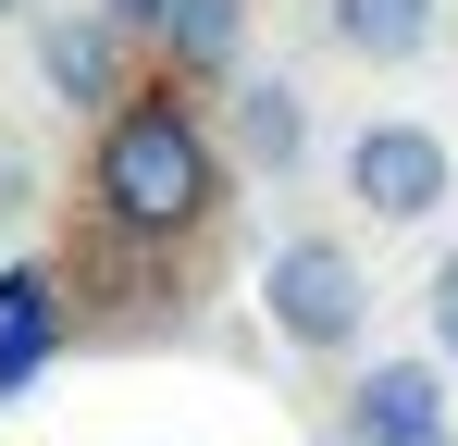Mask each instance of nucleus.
I'll return each mask as SVG.
<instances>
[{
	"instance_id": "f257e3e1",
	"label": "nucleus",
	"mask_w": 458,
	"mask_h": 446,
	"mask_svg": "<svg viewBox=\"0 0 458 446\" xmlns=\"http://www.w3.org/2000/svg\"><path fill=\"white\" fill-rule=\"evenodd\" d=\"M87 199L112 236L137 248H174L224 211V137L174 99V87H137L124 112H99V161H87Z\"/></svg>"
},
{
	"instance_id": "f03ea898",
	"label": "nucleus",
	"mask_w": 458,
	"mask_h": 446,
	"mask_svg": "<svg viewBox=\"0 0 458 446\" xmlns=\"http://www.w3.org/2000/svg\"><path fill=\"white\" fill-rule=\"evenodd\" d=\"M260 322L298 347V360H347L372 335V261L347 236H285L260 261Z\"/></svg>"
},
{
	"instance_id": "7ed1b4c3",
	"label": "nucleus",
	"mask_w": 458,
	"mask_h": 446,
	"mask_svg": "<svg viewBox=\"0 0 458 446\" xmlns=\"http://www.w3.org/2000/svg\"><path fill=\"white\" fill-rule=\"evenodd\" d=\"M347 199H360L372 223H434L458 199V161H446L434 124H396V112H384V124L347 137Z\"/></svg>"
},
{
	"instance_id": "20e7f679",
	"label": "nucleus",
	"mask_w": 458,
	"mask_h": 446,
	"mask_svg": "<svg viewBox=\"0 0 458 446\" xmlns=\"http://www.w3.org/2000/svg\"><path fill=\"white\" fill-rule=\"evenodd\" d=\"M38 87L63 99V112H124L137 87H124V25L112 13H50L38 25Z\"/></svg>"
},
{
	"instance_id": "39448f33",
	"label": "nucleus",
	"mask_w": 458,
	"mask_h": 446,
	"mask_svg": "<svg viewBox=\"0 0 458 446\" xmlns=\"http://www.w3.org/2000/svg\"><path fill=\"white\" fill-rule=\"evenodd\" d=\"M224 149L248 161V174H298V161H310V99H298V74H235Z\"/></svg>"
},
{
	"instance_id": "423d86ee",
	"label": "nucleus",
	"mask_w": 458,
	"mask_h": 446,
	"mask_svg": "<svg viewBox=\"0 0 458 446\" xmlns=\"http://www.w3.org/2000/svg\"><path fill=\"white\" fill-rule=\"evenodd\" d=\"M409 422H446V372L434 360H372L360 384H347V422H335V434L384 446V434H409Z\"/></svg>"
},
{
	"instance_id": "0eeeda50",
	"label": "nucleus",
	"mask_w": 458,
	"mask_h": 446,
	"mask_svg": "<svg viewBox=\"0 0 458 446\" xmlns=\"http://www.w3.org/2000/svg\"><path fill=\"white\" fill-rule=\"evenodd\" d=\"M50 347H63V286H50L38 261H13V273H0V397H25V384L50 372Z\"/></svg>"
},
{
	"instance_id": "6e6552de",
	"label": "nucleus",
	"mask_w": 458,
	"mask_h": 446,
	"mask_svg": "<svg viewBox=\"0 0 458 446\" xmlns=\"http://www.w3.org/2000/svg\"><path fill=\"white\" fill-rule=\"evenodd\" d=\"M446 25V0H322V38L347 63H421Z\"/></svg>"
},
{
	"instance_id": "1a4fd4ad",
	"label": "nucleus",
	"mask_w": 458,
	"mask_h": 446,
	"mask_svg": "<svg viewBox=\"0 0 458 446\" xmlns=\"http://www.w3.org/2000/svg\"><path fill=\"white\" fill-rule=\"evenodd\" d=\"M161 38H174V63H186V74H235L248 0H174V13H161Z\"/></svg>"
},
{
	"instance_id": "9d476101",
	"label": "nucleus",
	"mask_w": 458,
	"mask_h": 446,
	"mask_svg": "<svg viewBox=\"0 0 458 446\" xmlns=\"http://www.w3.org/2000/svg\"><path fill=\"white\" fill-rule=\"evenodd\" d=\"M421 310H434V347H446V360H458V248H446V261H434V286H421Z\"/></svg>"
},
{
	"instance_id": "9b49d317",
	"label": "nucleus",
	"mask_w": 458,
	"mask_h": 446,
	"mask_svg": "<svg viewBox=\"0 0 458 446\" xmlns=\"http://www.w3.org/2000/svg\"><path fill=\"white\" fill-rule=\"evenodd\" d=\"M99 13H112L124 38H161V13H174V0H99Z\"/></svg>"
},
{
	"instance_id": "f8f14e48",
	"label": "nucleus",
	"mask_w": 458,
	"mask_h": 446,
	"mask_svg": "<svg viewBox=\"0 0 458 446\" xmlns=\"http://www.w3.org/2000/svg\"><path fill=\"white\" fill-rule=\"evenodd\" d=\"M384 446H446V422H409V434H384Z\"/></svg>"
},
{
	"instance_id": "ddd939ff",
	"label": "nucleus",
	"mask_w": 458,
	"mask_h": 446,
	"mask_svg": "<svg viewBox=\"0 0 458 446\" xmlns=\"http://www.w3.org/2000/svg\"><path fill=\"white\" fill-rule=\"evenodd\" d=\"M0 13H25V0H0Z\"/></svg>"
}]
</instances>
